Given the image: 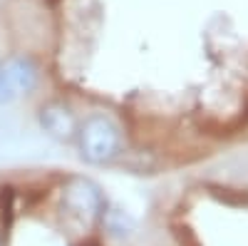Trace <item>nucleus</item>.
<instances>
[{"mask_svg":"<svg viewBox=\"0 0 248 246\" xmlns=\"http://www.w3.org/2000/svg\"><path fill=\"white\" fill-rule=\"evenodd\" d=\"M40 125L57 139H70L77 130V119L70 107L65 105H47L40 112Z\"/></svg>","mask_w":248,"mask_h":246,"instance_id":"4","label":"nucleus"},{"mask_svg":"<svg viewBox=\"0 0 248 246\" xmlns=\"http://www.w3.org/2000/svg\"><path fill=\"white\" fill-rule=\"evenodd\" d=\"M37 65L25 55H15L0 67V102H13L37 85Z\"/></svg>","mask_w":248,"mask_h":246,"instance_id":"2","label":"nucleus"},{"mask_svg":"<svg viewBox=\"0 0 248 246\" xmlns=\"http://www.w3.org/2000/svg\"><path fill=\"white\" fill-rule=\"evenodd\" d=\"M79 149L82 157L92 164H105L119 157L122 149V132L119 125L109 115H90L79 130Z\"/></svg>","mask_w":248,"mask_h":246,"instance_id":"1","label":"nucleus"},{"mask_svg":"<svg viewBox=\"0 0 248 246\" xmlns=\"http://www.w3.org/2000/svg\"><path fill=\"white\" fill-rule=\"evenodd\" d=\"M65 207L82 221H92L102 212V194L92 181L79 179L65 192Z\"/></svg>","mask_w":248,"mask_h":246,"instance_id":"3","label":"nucleus"}]
</instances>
